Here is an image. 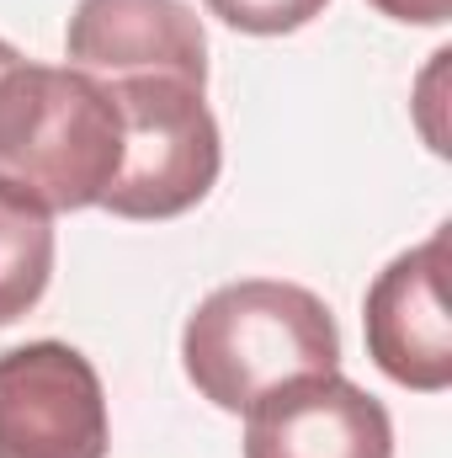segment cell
I'll use <instances>...</instances> for the list:
<instances>
[{"label":"cell","mask_w":452,"mask_h":458,"mask_svg":"<svg viewBox=\"0 0 452 458\" xmlns=\"http://www.w3.org/2000/svg\"><path fill=\"white\" fill-rule=\"evenodd\" d=\"M372 11H383L389 21H410V27H442L452 16V0H367Z\"/></svg>","instance_id":"obj_10"},{"label":"cell","mask_w":452,"mask_h":458,"mask_svg":"<svg viewBox=\"0 0 452 458\" xmlns=\"http://www.w3.org/2000/svg\"><path fill=\"white\" fill-rule=\"evenodd\" d=\"M245 458H394V421L362 384L309 373L245 411Z\"/></svg>","instance_id":"obj_7"},{"label":"cell","mask_w":452,"mask_h":458,"mask_svg":"<svg viewBox=\"0 0 452 458\" xmlns=\"http://www.w3.org/2000/svg\"><path fill=\"white\" fill-rule=\"evenodd\" d=\"M448 229L394 256L367 288V357L415 394H442L452 384V320H448Z\"/></svg>","instance_id":"obj_5"},{"label":"cell","mask_w":452,"mask_h":458,"mask_svg":"<svg viewBox=\"0 0 452 458\" xmlns=\"http://www.w3.org/2000/svg\"><path fill=\"white\" fill-rule=\"evenodd\" d=\"M54 277V214L21 187L0 182V326H16Z\"/></svg>","instance_id":"obj_8"},{"label":"cell","mask_w":452,"mask_h":458,"mask_svg":"<svg viewBox=\"0 0 452 458\" xmlns=\"http://www.w3.org/2000/svg\"><path fill=\"white\" fill-rule=\"evenodd\" d=\"M224 27L234 32H250V38H282V32H298L309 27L331 0H203Z\"/></svg>","instance_id":"obj_9"},{"label":"cell","mask_w":452,"mask_h":458,"mask_svg":"<svg viewBox=\"0 0 452 458\" xmlns=\"http://www.w3.org/2000/svg\"><path fill=\"white\" fill-rule=\"evenodd\" d=\"M107 394L86 352L27 342L0 352V458H107Z\"/></svg>","instance_id":"obj_4"},{"label":"cell","mask_w":452,"mask_h":458,"mask_svg":"<svg viewBox=\"0 0 452 458\" xmlns=\"http://www.w3.org/2000/svg\"><path fill=\"white\" fill-rule=\"evenodd\" d=\"M122 171L113 91L70 64H11L0 75V182L48 214L102 208Z\"/></svg>","instance_id":"obj_2"},{"label":"cell","mask_w":452,"mask_h":458,"mask_svg":"<svg viewBox=\"0 0 452 458\" xmlns=\"http://www.w3.org/2000/svg\"><path fill=\"white\" fill-rule=\"evenodd\" d=\"M122 113V171L107 187L102 208L117 219H176L197 208L224 165L219 123L203 91L176 75L102 81Z\"/></svg>","instance_id":"obj_3"},{"label":"cell","mask_w":452,"mask_h":458,"mask_svg":"<svg viewBox=\"0 0 452 458\" xmlns=\"http://www.w3.org/2000/svg\"><path fill=\"white\" fill-rule=\"evenodd\" d=\"M11 64H21V54H16V48H11V43H5V38H0V75H5V70H11Z\"/></svg>","instance_id":"obj_11"},{"label":"cell","mask_w":452,"mask_h":458,"mask_svg":"<svg viewBox=\"0 0 452 458\" xmlns=\"http://www.w3.org/2000/svg\"><path fill=\"white\" fill-rule=\"evenodd\" d=\"M64 59L91 81L176 75L208 86V32L181 0H80L64 32Z\"/></svg>","instance_id":"obj_6"},{"label":"cell","mask_w":452,"mask_h":458,"mask_svg":"<svg viewBox=\"0 0 452 458\" xmlns=\"http://www.w3.org/2000/svg\"><path fill=\"white\" fill-rule=\"evenodd\" d=\"M181 368L203 400L245 416L261 394L340 373V331L320 293L277 277H245L213 288L181 331Z\"/></svg>","instance_id":"obj_1"}]
</instances>
